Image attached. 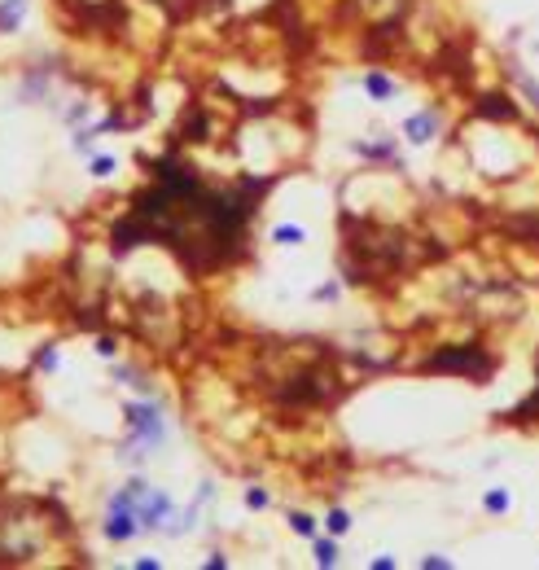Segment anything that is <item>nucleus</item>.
<instances>
[{
  "label": "nucleus",
  "mask_w": 539,
  "mask_h": 570,
  "mask_svg": "<svg viewBox=\"0 0 539 570\" xmlns=\"http://www.w3.org/2000/svg\"><path fill=\"white\" fill-rule=\"evenodd\" d=\"M127 426H132V439L136 443H162V434H167V426H162V417L154 404H127Z\"/></svg>",
  "instance_id": "obj_3"
},
{
  "label": "nucleus",
  "mask_w": 539,
  "mask_h": 570,
  "mask_svg": "<svg viewBox=\"0 0 539 570\" xmlns=\"http://www.w3.org/2000/svg\"><path fill=\"white\" fill-rule=\"evenodd\" d=\"M158 5H162V9H167V13H171V18H175V22H185V18H189V13H193V9H198V0H158Z\"/></svg>",
  "instance_id": "obj_6"
},
{
  "label": "nucleus",
  "mask_w": 539,
  "mask_h": 570,
  "mask_svg": "<svg viewBox=\"0 0 539 570\" xmlns=\"http://www.w3.org/2000/svg\"><path fill=\"white\" fill-rule=\"evenodd\" d=\"M434 127H438V114L426 110V114H417V119H408L403 132H408V141H412V145H426V141L434 136Z\"/></svg>",
  "instance_id": "obj_4"
},
{
  "label": "nucleus",
  "mask_w": 539,
  "mask_h": 570,
  "mask_svg": "<svg viewBox=\"0 0 539 570\" xmlns=\"http://www.w3.org/2000/svg\"><path fill=\"white\" fill-rule=\"evenodd\" d=\"M272 237L281 241V246H294V241H303V228H294V224H281V228H276Z\"/></svg>",
  "instance_id": "obj_9"
},
{
  "label": "nucleus",
  "mask_w": 539,
  "mask_h": 570,
  "mask_svg": "<svg viewBox=\"0 0 539 570\" xmlns=\"http://www.w3.org/2000/svg\"><path fill=\"white\" fill-rule=\"evenodd\" d=\"M364 88H368V97H390V92H395V84H390L386 75H378V71L364 75Z\"/></svg>",
  "instance_id": "obj_7"
},
{
  "label": "nucleus",
  "mask_w": 539,
  "mask_h": 570,
  "mask_svg": "<svg viewBox=\"0 0 539 570\" xmlns=\"http://www.w3.org/2000/svg\"><path fill=\"white\" fill-rule=\"evenodd\" d=\"M426 373H465L473 382H487L496 373V355H487L482 347H447L426 360Z\"/></svg>",
  "instance_id": "obj_2"
},
{
  "label": "nucleus",
  "mask_w": 539,
  "mask_h": 570,
  "mask_svg": "<svg viewBox=\"0 0 539 570\" xmlns=\"http://www.w3.org/2000/svg\"><path fill=\"white\" fill-rule=\"evenodd\" d=\"M114 171V158L106 154V158H92V176H110Z\"/></svg>",
  "instance_id": "obj_15"
},
{
  "label": "nucleus",
  "mask_w": 539,
  "mask_h": 570,
  "mask_svg": "<svg viewBox=\"0 0 539 570\" xmlns=\"http://www.w3.org/2000/svg\"><path fill=\"white\" fill-rule=\"evenodd\" d=\"M22 9H27V0H5V5H0V31H13V27H18Z\"/></svg>",
  "instance_id": "obj_5"
},
{
  "label": "nucleus",
  "mask_w": 539,
  "mask_h": 570,
  "mask_svg": "<svg viewBox=\"0 0 539 570\" xmlns=\"http://www.w3.org/2000/svg\"><path fill=\"white\" fill-rule=\"evenodd\" d=\"M289 527L299 531V535H316V522H312L307 513H294V518H289Z\"/></svg>",
  "instance_id": "obj_12"
},
{
  "label": "nucleus",
  "mask_w": 539,
  "mask_h": 570,
  "mask_svg": "<svg viewBox=\"0 0 539 570\" xmlns=\"http://www.w3.org/2000/svg\"><path fill=\"white\" fill-rule=\"evenodd\" d=\"M509 417H513V421H535V417H539V386H535V395H531L526 404H517Z\"/></svg>",
  "instance_id": "obj_8"
},
{
  "label": "nucleus",
  "mask_w": 539,
  "mask_h": 570,
  "mask_svg": "<svg viewBox=\"0 0 539 570\" xmlns=\"http://www.w3.org/2000/svg\"><path fill=\"white\" fill-rule=\"evenodd\" d=\"M246 504H250V509H268L272 496L264 492V487H250V492H246Z\"/></svg>",
  "instance_id": "obj_10"
},
{
  "label": "nucleus",
  "mask_w": 539,
  "mask_h": 570,
  "mask_svg": "<svg viewBox=\"0 0 539 570\" xmlns=\"http://www.w3.org/2000/svg\"><path fill=\"white\" fill-rule=\"evenodd\" d=\"M482 504H487L491 513H504V509H509V492H491V496H487Z\"/></svg>",
  "instance_id": "obj_13"
},
{
  "label": "nucleus",
  "mask_w": 539,
  "mask_h": 570,
  "mask_svg": "<svg viewBox=\"0 0 539 570\" xmlns=\"http://www.w3.org/2000/svg\"><path fill=\"white\" fill-rule=\"evenodd\" d=\"M268 180H246V189H206L185 167L162 162L158 180L136 193L132 211L114 224V255L141 241L167 246L193 276L228 268L246 255V228Z\"/></svg>",
  "instance_id": "obj_1"
},
{
  "label": "nucleus",
  "mask_w": 539,
  "mask_h": 570,
  "mask_svg": "<svg viewBox=\"0 0 539 570\" xmlns=\"http://www.w3.org/2000/svg\"><path fill=\"white\" fill-rule=\"evenodd\" d=\"M347 527H351V518L342 513V509H333V513H329V531H333V535H347Z\"/></svg>",
  "instance_id": "obj_14"
},
{
  "label": "nucleus",
  "mask_w": 539,
  "mask_h": 570,
  "mask_svg": "<svg viewBox=\"0 0 539 570\" xmlns=\"http://www.w3.org/2000/svg\"><path fill=\"white\" fill-rule=\"evenodd\" d=\"M316 562H320V566H333V562H338V548H333L329 540H320V544H316Z\"/></svg>",
  "instance_id": "obj_11"
},
{
  "label": "nucleus",
  "mask_w": 539,
  "mask_h": 570,
  "mask_svg": "<svg viewBox=\"0 0 539 570\" xmlns=\"http://www.w3.org/2000/svg\"><path fill=\"white\" fill-rule=\"evenodd\" d=\"M426 566H430V570H438V566H452V562H447V557H438V553H430V557H426Z\"/></svg>",
  "instance_id": "obj_16"
}]
</instances>
